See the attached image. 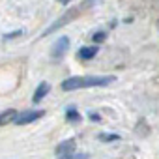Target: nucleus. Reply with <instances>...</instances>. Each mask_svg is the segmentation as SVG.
<instances>
[{"mask_svg": "<svg viewBox=\"0 0 159 159\" xmlns=\"http://www.w3.org/2000/svg\"><path fill=\"white\" fill-rule=\"evenodd\" d=\"M116 81L114 75H79V77H69L66 81H62L60 88L64 92H69V90H81V88H94V86H107V84H112Z\"/></svg>", "mask_w": 159, "mask_h": 159, "instance_id": "obj_1", "label": "nucleus"}, {"mask_svg": "<svg viewBox=\"0 0 159 159\" xmlns=\"http://www.w3.org/2000/svg\"><path fill=\"white\" fill-rule=\"evenodd\" d=\"M83 8H84V6L81 4V6H77V8H71V10H67V11H66L62 17H58V19H56V21H54V23H52V25H51V26H49V28H47V30H45L41 36L45 38V36H49V34H52V32L60 30V28H62V26H66L67 23H71V21H73V19H75L79 13L83 11Z\"/></svg>", "mask_w": 159, "mask_h": 159, "instance_id": "obj_2", "label": "nucleus"}, {"mask_svg": "<svg viewBox=\"0 0 159 159\" xmlns=\"http://www.w3.org/2000/svg\"><path fill=\"white\" fill-rule=\"evenodd\" d=\"M67 49H69V38H66V36L58 38V39L52 43L51 58H52V60H62V58H64V54L67 52Z\"/></svg>", "mask_w": 159, "mask_h": 159, "instance_id": "obj_3", "label": "nucleus"}, {"mask_svg": "<svg viewBox=\"0 0 159 159\" xmlns=\"http://www.w3.org/2000/svg\"><path fill=\"white\" fill-rule=\"evenodd\" d=\"M43 114H45L43 111H36V109H32V111H25V112H19V116H17L15 124H17V125H28V124H32V122L39 120Z\"/></svg>", "mask_w": 159, "mask_h": 159, "instance_id": "obj_4", "label": "nucleus"}, {"mask_svg": "<svg viewBox=\"0 0 159 159\" xmlns=\"http://www.w3.org/2000/svg\"><path fill=\"white\" fill-rule=\"evenodd\" d=\"M73 150H75V139H69V140L60 142V144L56 146L54 153H56V157H66V155L73 153Z\"/></svg>", "mask_w": 159, "mask_h": 159, "instance_id": "obj_5", "label": "nucleus"}, {"mask_svg": "<svg viewBox=\"0 0 159 159\" xmlns=\"http://www.w3.org/2000/svg\"><path fill=\"white\" fill-rule=\"evenodd\" d=\"M17 116H19V112L13 111V109L2 111V112H0V127H2V125H8V124H11V122H15Z\"/></svg>", "mask_w": 159, "mask_h": 159, "instance_id": "obj_6", "label": "nucleus"}, {"mask_svg": "<svg viewBox=\"0 0 159 159\" xmlns=\"http://www.w3.org/2000/svg\"><path fill=\"white\" fill-rule=\"evenodd\" d=\"M49 92H51V84H49V83H41V84L36 88V92H34V96H32V101H34V103H39Z\"/></svg>", "mask_w": 159, "mask_h": 159, "instance_id": "obj_7", "label": "nucleus"}, {"mask_svg": "<svg viewBox=\"0 0 159 159\" xmlns=\"http://www.w3.org/2000/svg\"><path fill=\"white\" fill-rule=\"evenodd\" d=\"M98 45H92V47H83V49H79V58L81 60H92L96 54H98Z\"/></svg>", "mask_w": 159, "mask_h": 159, "instance_id": "obj_8", "label": "nucleus"}, {"mask_svg": "<svg viewBox=\"0 0 159 159\" xmlns=\"http://www.w3.org/2000/svg\"><path fill=\"white\" fill-rule=\"evenodd\" d=\"M66 120H67L69 124H79V122H81V114L77 112L75 107H69V109L66 111Z\"/></svg>", "mask_w": 159, "mask_h": 159, "instance_id": "obj_9", "label": "nucleus"}, {"mask_svg": "<svg viewBox=\"0 0 159 159\" xmlns=\"http://www.w3.org/2000/svg\"><path fill=\"white\" fill-rule=\"evenodd\" d=\"M98 139L103 140V142H114V140H120V135H116V133H99Z\"/></svg>", "mask_w": 159, "mask_h": 159, "instance_id": "obj_10", "label": "nucleus"}, {"mask_svg": "<svg viewBox=\"0 0 159 159\" xmlns=\"http://www.w3.org/2000/svg\"><path fill=\"white\" fill-rule=\"evenodd\" d=\"M105 38H107V32H103V30H99V32H96V34L92 36L94 43H101V41H103Z\"/></svg>", "mask_w": 159, "mask_h": 159, "instance_id": "obj_11", "label": "nucleus"}, {"mask_svg": "<svg viewBox=\"0 0 159 159\" xmlns=\"http://www.w3.org/2000/svg\"><path fill=\"white\" fill-rule=\"evenodd\" d=\"M86 157H88L86 153H69V155L60 157V159H86Z\"/></svg>", "mask_w": 159, "mask_h": 159, "instance_id": "obj_12", "label": "nucleus"}, {"mask_svg": "<svg viewBox=\"0 0 159 159\" xmlns=\"http://www.w3.org/2000/svg\"><path fill=\"white\" fill-rule=\"evenodd\" d=\"M23 32L21 30H17V32H11V34H4V39H11V38H17V36H21Z\"/></svg>", "mask_w": 159, "mask_h": 159, "instance_id": "obj_13", "label": "nucleus"}, {"mask_svg": "<svg viewBox=\"0 0 159 159\" xmlns=\"http://www.w3.org/2000/svg\"><path fill=\"white\" fill-rule=\"evenodd\" d=\"M90 120H94V122H99V120H101V116H99V114H96V112H90Z\"/></svg>", "mask_w": 159, "mask_h": 159, "instance_id": "obj_14", "label": "nucleus"}, {"mask_svg": "<svg viewBox=\"0 0 159 159\" xmlns=\"http://www.w3.org/2000/svg\"><path fill=\"white\" fill-rule=\"evenodd\" d=\"M56 2H60V4H64V6H66V4H69V2H71V0H56Z\"/></svg>", "mask_w": 159, "mask_h": 159, "instance_id": "obj_15", "label": "nucleus"}]
</instances>
